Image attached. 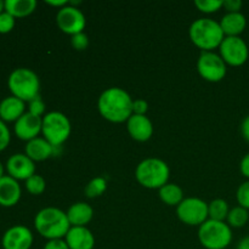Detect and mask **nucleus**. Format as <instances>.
Listing matches in <instances>:
<instances>
[{
  "instance_id": "nucleus-1",
  "label": "nucleus",
  "mask_w": 249,
  "mask_h": 249,
  "mask_svg": "<svg viewBox=\"0 0 249 249\" xmlns=\"http://www.w3.org/2000/svg\"><path fill=\"white\" fill-rule=\"evenodd\" d=\"M133 97L118 87H111L101 92L97 100V108L102 118L111 123H126L133 116Z\"/></svg>"
},
{
  "instance_id": "nucleus-2",
  "label": "nucleus",
  "mask_w": 249,
  "mask_h": 249,
  "mask_svg": "<svg viewBox=\"0 0 249 249\" xmlns=\"http://www.w3.org/2000/svg\"><path fill=\"white\" fill-rule=\"evenodd\" d=\"M34 228L41 237L48 241L65 238L71 229L67 214L56 207L40 209L34 218Z\"/></svg>"
},
{
  "instance_id": "nucleus-3",
  "label": "nucleus",
  "mask_w": 249,
  "mask_h": 249,
  "mask_svg": "<svg viewBox=\"0 0 249 249\" xmlns=\"http://www.w3.org/2000/svg\"><path fill=\"white\" fill-rule=\"evenodd\" d=\"M189 36L194 45L202 51H214V49H219L225 38L220 23L208 17L192 22L189 28Z\"/></svg>"
},
{
  "instance_id": "nucleus-4",
  "label": "nucleus",
  "mask_w": 249,
  "mask_h": 249,
  "mask_svg": "<svg viewBox=\"0 0 249 249\" xmlns=\"http://www.w3.org/2000/svg\"><path fill=\"white\" fill-rule=\"evenodd\" d=\"M169 177V165L160 158H145L136 165L135 179L145 189L160 190L168 184Z\"/></svg>"
},
{
  "instance_id": "nucleus-5",
  "label": "nucleus",
  "mask_w": 249,
  "mask_h": 249,
  "mask_svg": "<svg viewBox=\"0 0 249 249\" xmlns=\"http://www.w3.org/2000/svg\"><path fill=\"white\" fill-rule=\"evenodd\" d=\"M7 87L12 96L29 102L39 96L40 80L38 74L29 68L19 67L12 71L7 79Z\"/></svg>"
},
{
  "instance_id": "nucleus-6",
  "label": "nucleus",
  "mask_w": 249,
  "mask_h": 249,
  "mask_svg": "<svg viewBox=\"0 0 249 249\" xmlns=\"http://www.w3.org/2000/svg\"><path fill=\"white\" fill-rule=\"evenodd\" d=\"M198 241L206 249H225L232 242V230L226 221L208 219L198 228Z\"/></svg>"
},
{
  "instance_id": "nucleus-7",
  "label": "nucleus",
  "mask_w": 249,
  "mask_h": 249,
  "mask_svg": "<svg viewBox=\"0 0 249 249\" xmlns=\"http://www.w3.org/2000/svg\"><path fill=\"white\" fill-rule=\"evenodd\" d=\"M72 131V125L66 114L62 112L53 111L43 117L41 134L46 141L53 147H61L68 140Z\"/></svg>"
},
{
  "instance_id": "nucleus-8",
  "label": "nucleus",
  "mask_w": 249,
  "mask_h": 249,
  "mask_svg": "<svg viewBox=\"0 0 249 249\" xmlns=\"http://www.w3.org/2000/svg\"><path fill=\"white\" fill-rule=\"evenodd\" d=\"M177 215L189 226H201L209 219L208 203L197 197H187L177 207Z\"/></svg>"
},
{
  "instance_id": "nucleus-9",
  "label": "nucleus",
  "mask_w": 249,
  "mask_h": 249,
  "mask_svg": "<svg viewBox=\"0 0 249 249\" xmlns=\"http://www.w3.org/2000/svg\"><path fill=\"white\" fill-rule=\"evenodd\" d=\"M197 71L207 82L218 83L225 78L228 65L219 53L214 51H202L197 60Z\"/></svg>"
},
{
  "instance_id": "nucleus-10",
  "label": "nucleus",
  "mask_w": 249,
  "mask_h": 249,
  "mask_svg": "<svg viewBox=\"0 0 249 249\" xmlns=\"http://www.w3.org/2000/svg\"><path fill=\"white\" fill-rule=\"evenodd\" d=\"M219 55L226 65L240 67L247 62L249 49L247 43L241 36H225L219 46Z\"/></svg>"
},
{
  "instance_id": "nucleus-11",
  "label": "nucleus",
  "mask_w": 249,
  "mask_h": 249,
  "mask_svg": "<svg viewBox=\"0 0 249 249\" xmlns=\"http://www.w3.org/2000/svg\"><path fill=\"white\" fill-rule=\"evenodd\" d=\"M56 24L63 33L72 36L84 32L87 27V17L82 10L68 4L56 14Z\"/></svg>"
},
{
  "instance_id": "nucleus-12",
  "label": "nucleus",
  "mask_w": 249,
  "mask_h": 249,
  "mask_svg": "<svg viewBox=\"0 0 249 249\" xmlns=\"http://www.w3.org/2000/svg\"><path fill=\"white\" fill-rule=\"evenodd\" d=\"M33 241V233L27 226L15 225L5 231L1 246L4 249H31Z\"/></svg>"
},
{
  "instance_id": "nucleus-13",
  "label": "nucleus",
  "mask_w": 249,
  "mask_h": 249,
  "mask_svg": "<svg viewBox=\"0 0 249 249\" xmlns=\"http://www.w3.org/2000/svg\"><path fill=\"white\" fill-rule=\"evenodd\" d=\"M7 175L14 178L15 180L29 179L36 174V162L31 160L26 153H15L6 162Z\"/></svg>"
},
{
  "instance_id": "nucleus-14",
  "label": "nucleus",
  "mask_w": 249,
  "mask_h": 249,
  "mask_svg": "<svg viewBox=\"0 0 249 249\" xmlns=\"http://www.w3.org/2000/svg\"><path fill=\"white\" fill-rule=\"evenodd\" d=\"M43 126V117H36L34 114L26 112L17 122H15V135L23 141H31L38 138L41 133Z\"/></svg>"
},
{
  "instance_id": "nucleus-15",
  "label": "nucleus",
  "mask_w": 249,
  "mask_h": 249,
  "mask_svg": "<svg viewBox=\"0 0 249 249\" xmlns=\"http://www.w3.org/2000/svg\"><path fill=\"white\" fill-rule=\"evenodd\" d=\"M126 130L133 140L138 142H146L153 135V124L147 116L133 114L126 121Z\"/></svg>"
},
{
  "instance_id": "nucleus-16",
  "label": "nucleus",
  "mask_w": 249,
  "mask_h": 249,
  "mask_svg": "<svg viewBox=\"0 0 249 249\" xmlns=\"http://www.w3.org/2000/svg\"><path fill=\"white\" fill-rule=\"evenodd\" d=\"M70 249H94L95 236L87 226H71L65 237Z\"/></svg>"
},
{
  "instance_id": "nucleus-17",
  "label": "nucleus",
  "mask_w": 249,
  "mask_h": 249,
  "mask_svg": "<svg viewBox=\"0 0 249 249\" xmlns=\"http://www.w3.org/2000/svg\"><path fill=\"white\" fill-rule=\"evenodd\" d=\"M22 196V190L18 181L9 175L0 179V206L5 208L16 206Z\"/></svg>"
},
{
  "instance_id": "nucleus-18",
  "label": "nucleus",
  "mask_w": 249,
  "mask_h": 249,
  "mask_svg": "<svg viewBox=\"0 0 249 249\" xmlns=\"http://www.w3.org/2000/svg\"><path fill=\"white\" fill-rule=\"evenodd\" d=\"M60 147H53L49 141H46L44 138L33 139L28 141L24 147V153L31 158L33 162H44L49 160L50 157L56 155V150Z\"/></svg>"
},
{
  "instance_id": "nucleus-19",
  "label": "nucleus",
  "mask_w": 249,
  "mask_h": 249,
  "mask_svg": "<svg viewBox=\"0 0 249 249\" xmlns=\"http://www.w3.org/2000/svg\"><path fill=\"white\" fill-rule=\"evenodd\" d=\"M24 113L26 102L12 95L0 102V119L2 122H17Z\"/></svg>"
},
{
  "instance_id": "nucleus-20",
  "label": "nucleus",
  "mask_w": 249,
  "mask_h": 249,
  "mask_svg": "<svg viewBox=\"0 0 249 249\" xmlns=\"http://www.w3.org/2000/svg\"><path fill=\"white\" fill-rule=\"evenodd\" d=\"M219 23L225 36H240L247 27V18L242 12H226Z\"/></svg>"
},
{
  "instance_id": "nucleus-21",
  "label": "nucleus",
  "mask_w": 249,
  "mask_h": 249,
  "mask_svg": "<svg viewBox=\"0 0 249 249\" xmlns=\"http://www.w3.org/2000/svg\"><path fill=\"white\" fill-rule=\"evenodd\" d=\"M71 226H87L94 216V209L85 202L73 203L66 212Z\"/></svg>"
},
{
  "instance_id": "nucleus-22",
  "label": "nucleus",
  "mask_w": 249,
  "mask_h": 249,
  "mask_svg": "<svg viewBox=\"0 0 249 249\" xmlns=\"http://www.w3.org/2000/svg\"><path fill=\"white\" fill-rule=\"evenodd\" d=\"M36 9V0H5V11L15 18H23L33 14Z\"/></svg>"
},
{
  "instance_id": "nucleus-23",
  "label": "nucleus",
  "mask_w": 249,
  "mask_h": 249,
  "mask_svg": "<svg viewBox=\"0 0 249 249\" xmlns=\"http://www.w3.org/2000/svg\"><path fill=\"white\" fill-rule=\"evenodd\" d=\"M158 196L160 201L170 207H178L184 201V190L178 184L168 182L158 190Z\"/></svg>"
},
{
  "instance_id": "nucleus-24",
  "label": "nucleus",
  "mask_w": 249,
  "mask_h": 249,
  "mask_svg": "<svg viewBox=\"0 0 249 249\" xmlns=\"http://www.w3.org/2000/svg\"><path fill=\"white\" fill-rule=\"evenodd\" d=\"M229 203L223 198H215L208 203V216L211 220L215 221H225L228 219Z\"/></svg>"
},
{
  "instance_id": "nucleus-25",
  "label": "nucleus",
  "mask_w": 249,
  "mask_h": 249,
  "mask_svg": "<svg viewBox=\"0 0 249 249\" xmlns=\"http://www.w3.org/2000/svg\"><path fill=\"white\" fill-rule=\"evenodd\" d=\"M249 220V213L247 209L242 208V207L237 206L233 207L232 209H230L229 212L228 219H226V223L229 224L231 229H241L243 226H246V224Z\"/></svg>"
},
{
  "instance_id": "nucleus-26",
  "label": "nucleus",
  "mask_w": 249,
  "mask_h": 249,
  "mask_svg": "<svg viewBox=\"0 0 249 249\" xmlns=\"http://www.w3.org/2000/svg\"><path fill=\"white\" fill-rule=\"evenodd\" d=\"M107 190V180L102 177H96L88 182L85 187V195L88 198H96L102 196Z\"/></svg>"
},
{
  "instance_id": "nucleus-27",
  "label": "nucleus",
  "mask_w": 249,
  "mask_h": 249,
  "mask_svg": "<svg viewBox=\"0 0 249 249\" xmlns=\"http://www.w3.org/2000/svg\"><path fill=\"white\" fill-rule=\"evenodd\" d=\"M46 189V181L41 175L34 174L29 179L26 180V190L33 196H39L44 194Z\"/></svg>"
},
{
  "instance_id": "nucleus-28",
  "label": "nucleus",
  "mask_w": 249,
  "mask_h": 249,
  "mask_svg": "<svg viewBox=\"0 0 249 249\" xmlns=\"http://www.w3.org/2000/svg\"><path fill=\"white\" fill-rule=\"evenodd\" d=\"M224 0H196L195 6L203 14H213L223 7Z\"/></svg>"
},
{
  "instance_id": "nucleus-29",
  "label": "nucleus",
  "mask_w": 249,
  "mask_h": 249,
  "mask_svg": "<svg viewBox=\"0 0 249 249\" xmlns=\"http://www.w3.org/2000/svg\"><path fill=\"white\" fill-rule=\"evenodd\" d=\"M236 199H237L238 206L249 211V180L242 182L238 186L236 192Z\"/></svg>"
},
{
  "instance_id": "nucleus-30",
  "label": "nucleus",
  "mask_w": 249,
  "mask_h": 249,
  "mask_svg": "<svg viewBox=\"0 0 249 249\" xmlns=\"http://www.w3.org/2000/svg\"><path fill=\"white\" fill-rule=\"evenodd\" d=\"M15 23H16V18L9 14V12L4 11L0 14V34H7L14 29Z\"/></svg>"
},
{
  "instance_id": "nucleus-31",
  "label": "nucleus",
  "mask_w": 249,
  "mask_h": 249,
  "mask_svg": "<svg viewBox=\"0 0 249 249\" xmlns=\"http://www.w3.org/2000/svg\"><path fill=\"white\" fill-rule=\"evenodd\" d=\"M71 45L74 50L77 51H83L89 46V36L82 32V33L74 34V36H71Z\"/></svg>"
},
{
  "instance_id": "nucleus-32",
  "label": "nucleus",
  "mask_w": 249,
  "mask_h": 249,
  "mask_svg": "<svg viewBox=\"0 0 249 249\" xmlns=\"http://www.w3.org/2000/svg\"><path fill=\"white\" fill-rule=\"evenodd\" d=\"M29 113L34 114V116L36 117H44L45 116V104H44V101L41 100L40 96L36 97V99H33L32 101L28 102V111Z\"/></svg>"
},
{
  "instance_id": "nucleus-33",
  "label": "nucleus",
  "mask_w": 249,
  "mask_h": 249,
  "mask_svg": "<svg viewBox=\"0 0 249 249\" xmlns=\"http://www.w3.org/2000/svg\"><path fill=\"white\" fill-rule=\"evenodd\" d=\"M10 141H11V133L5 122L0 119V152L9 146Z\"/></svg>"
},
{
  "instance_id": "nucleus-34",
  "label": "nucleus",
  "mask_w": 249,
  "mask_h": 249,
  "mask_svg": "<svg viewBox=\"0 0 249 249\" xmlns=\"http://www.w3.org/2000/svg\"><path fill=\"white\" fill-rule=\"evenodd\" d=\"M148 111V104L143 99H136L133 102V114L146 116Z\"/></svg>"
},
{
  "instance_id": "nucleus-35",
  "label": "nucleus",
  "mask_w": 249,
  "mask_h": 249,
  "mask_svg": "<svg viewBox=\"0 0 249 249\" xmlns=\"http://www.w3.org/2000/svg\"><path fill=\"white\" fill-rule=\"evenodd\" d=\"M243 4L241 0H224L223 7L226 12H241Z\"/></svg>"
},
{
  "instance_id": "nucleus-36",
  "label": "nucleus",
  "mask_w": 249,
  "mask_h": 249,
  "mask_svg": "<svg viewBox=\"0 0 249 249\" xmlns=\"http://www.w3.org/2000/svg\"><path fill=\"white\" fill-rule=\"evenodd\" d=\"M43 249H70V247L66 243L65 238H61V240L48 241Z\"/></svg>"
},
{
  "instance_id": "nucleus-37",
  "label": "nucleus",
  "mask_w": 249,
  "mask_h": 249,
  "mask_svg": "<svg viewBox=\"0 0 249 249\" xmlns=\"http://www.w3.org/2000/svg\"><path fill=\"white\" fill-rule=\"evenodd\" d=\"M240 172L243 177L247 178V179L249 180V152L247 153V155L243 156V158L241 160Z\"/></svg>"
},
{
  "instance_id": "nucleus-38",
  "label": "nucleus",
  "mask_w": 249,
  "mask_h": 249,
  "mask_svg": "<svg viewBox=\"0 0 249 249\" xmlns=\"http://www.w3.org/2000/svg\"><path fill=\"white\" fill-rule=\"evenodd\" d=\"M241 134H242L243 139L249 142V114L243 118L242 123H241Z\"/></svg>"
},
{
  "instance_id": "nucleus-39",
  "label": "nucleus",
  "mask_w": 249,
  "mask_h": 249,
  "mask_svg": "<svg viewBox=\"0 0 249 249\" xmlns=\"http://www.w3.org/2000/svg\"><path fill=\"white\" fill-rule=\"evenodd\" d=\"M45 4L53 7H57V10H60L62 7L67 6L70 4V1H67V0H45Z\"/></svg>"
},
{
  "instance_id": "nucleus-40",
  "label": "nucleus",
  "mask_w": 249,
  "mask_h": 249,
  "mask_svg": "<svg viewBox=\"0 0 249 249\" xmlns=\"http://www.w3.org/2000/svg\"><path fill=\"white\" fill-rule=\"evenodd\" d=\"M237 249H249V236L248 237L242 238V240L238 242Z\"/></svg>"
},
{
  "instance_id": "nucleus-41",
  "label": "nucleus",
  "mask_w": 249,
  "mask_h": 249,
  "mask_svg": "<svg viewBox=\"0 0 249 249\" xmlns=\"http://www.w3.org/2000/svg\"><path fill=\"white\" fill-rule=\"evenodd\" d=\"M4 172H5L4 164H2V163L0 162V179H1V178L4 177Z\"/></svg>"
},
{
  "instance_id": "nucleus-42",
  "label": "nucleus",
  "mask_w": 249,
  "mask_h": 249,
  "mask_svg": "<svg viewBox=\"0 0 249 249\" xmlns=\"http://www.w3.org/2000/svg\"><path fill=\"white\" fill-rule=\"evenodd\" d=\"M5 11V1L0 0V14Z\"/></svg>"
}]
</instances>
